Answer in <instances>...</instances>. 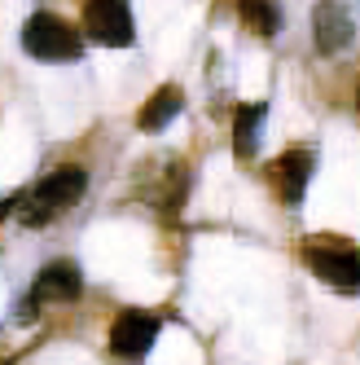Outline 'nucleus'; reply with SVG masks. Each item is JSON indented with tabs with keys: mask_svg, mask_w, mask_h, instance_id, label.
Wrapping results in <instances>:
<instances>
[{
	"mask_svg": "<svg viewBox=\"0 0 360 365\" xmlns=\"http://www.w3.org/2000/svg\"><path fill=\"white\" fill-rule=\"evenodd\" d=\"M88 190V172L80 163H66V168H53L44 180H36V185L27 194H18V207H14V216L27 225V229H40L48 220H58L66 207H75L84 198Z\"/></svg>",
	"mask_w": 360,
	"mask_h": 365,
	"instance_id": "nucleus-1",
	"label": "nucleus"
},
{
	"mask_svg": "<svg viewBox=\"0 0 360 365\" xmlns=\"http://www.w3.org/2000/svg\"><path fill=\"white\" fill-rule=\"evenodd\" d=\"M303 264L312 269L329 291L339 295H360V247H351L347 238H307L303 242Z\"/></svg>",
	"mask_w": 360,
	"mask_h": 365,
	"instance_id": "nucleus-2",
	"label": "nucleus"
},
{
	"mask_svg": "<svg viewBox=\"0 0 360 365\" xmlns=\"http://www.w3.org/2000/svg\"><path fill=\"white\" fill-rule=\"evenodd\" d=\"M22 48H27V58H36V62H80L84 58V31L70 27L58 14L40 9L22 22Z\"/></svg>",
	"mask_w": 360,
	"mask_h": 365,
	"instance_id": "nucleus-3",
	"label": "nucleus"
},
{
	"mask_svg": "<svg viewBox=\"0 0 360 365\" xmlns=\"http://www.w3.org/2000/svg\"><path fill=\"white\" fill-rule=\"evenodd\" d=\"M84 36L106 48H127L137 40L127 0H84Z\"/></svg>",
	"mask_w": 360,
	"mask_h": 365,
	"instance_id": "nucleus-4",
	"label": "nucleus"
},
{
	"mask_svg": "<svg viewBox=\"0 0 360 365\" xmlns=\"http://www.w3.org/2000/svg\"><path fill=\"white\" fill-rule=\"evenodd\" d=\"M159 330H163V322L154 317V312L123 308L115 317V326H110V352L119 361H145L149 348L159 344Z\"/></svg>",
	"mask_w": 360,
	"mask_h": 365,
	"instance_id": "nucleus-5",
	"label": "nucleus"
},
{
	"mask_svg": "<svg viewBox=\"0 0 360 365\" xmlns=\"http://www.w3.org/2000/svg\"><path fill=\"white\" fill-rule=\"evenodd\" d=\"M80 291H84L80 264H70V259H48V264L36 273V282H31L27 308H40V304H70V299H80ZM27 308H22V312H27Z\"/></svg>",
	"mask_w": 360,
	"mask_h": 365,
	"instance_id": "nucleus-6",
	"label": "nucleus"
},
{
	"mask_svg": "<svg viewBox=\"0 0 360 365\" xmlns=\"http://www.w3.org/2000/svg\"><path fill=\"white\" fill-rule=\"evenodd\" d=\"M312 172H317V159H312V150H307V145H295V150L281 154V159L268 163V180H272L277 198H281V202H290V207L303 202Z\"/></svg>",
	"mask_w": 360,
	"mask_h": 365,
	"instance_id": "nucleus-7",
	"label": "nucleus"
},
{
	"mask_svg": "<svg viewBox=\"0 0 360 365\" xmlns=\"http://www.w3.org/2000/svg\"><path fill=\"white\" fill-rule=\"evenodd\" d=\"M312 44L329 58L351 44V14L343 9V0H321L312 9Z\"/></svg>",
	"mask_w": 360,
	"mask_h": 365,
	"instance_id": "nucleus-8",
	"label": "nucleus"
},
{
	"mask_svg": "<svg viewBox=\"0 0 360 365\" xmlns=\"http://www.w3.org/2000/svg\"><path fill=\"white\" fill-rule=\"evenodd\" d=\"M180 106H185V93H180L176 84H163V88L137 110V128H145V133H163V128L180 115Z\"/></svg>",
	"mask_w": 360,
	"mask_h": 365,
	"instance_id": "nucleus-9",
	"label": "nucleus"
},
{
	"mask_svg": "<svg viewBox=\"0 0 360 365\" xmlns=\"http://www.w3.org/2000/svg\"><path fill=\"white\" fill-rule=\"evenodd\" d=\"M264 106L260 101H250V106H238L233 115V154L238 159H255V150H260V128H264Z\"/></svg>",
	"mask_w": 360,
	"mask_h": 365,
	"instance_id": "nucleus-10",
	"label": "nucleus"
},
{
	"mask_svg": "<svg viewBox=\"0 0 360 365\" xmlns=\"http://www.w3.org/2000/svg\"><path fill=\"white\" fill-rule=\"evenodd\" d=\"M238 14H242V22L255 31V36H277V27H281V14H277V0H238Z\"/></svg>",
	"mask_w": 360,
	"mask_h": 365,
	"instance_id": "nucleus-11",
	"label": "nucleus"
},
{
	"mask_svg": "<svg viewBox=\"0 0 360 365\" xmlns=\"http://www.w3.org/2000/svg\"><path fill=\"white\" fill-rule=\"evenodd\" d=\"M14 207H18V194H9V198H0V220H5V216H14Z\"/></svg>",
	"mask_w": 360,
	"mask_h": 365,
	"instance_id": "nucleus-12",
	"label": "nucleus"
}]
</instances>
